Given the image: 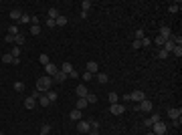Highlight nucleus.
I'll use <instances>...</instances> for the list:
<instances>
[{
    "instance_id": "7ed1b4c3",
    "label": "nucleus",
    "mask_w": 182,
    "mask_h": 135,
    "mask_svg": "<svg viewBox=\"0 0 182 135\" xmlns=\"http://www.w3.org/2000/svg\"><path fill=\"white\" fill-rule=\"evenodd\" d=\"M146 99V95H144V91H134V93H127V101H136V103H140V101H144Z\"/></svg>"
},
{
    "instance_id": "c85d7f7f",
    "label": "nucleus",
    "mask_w": 182,
    "mask_h": 135,
    "mask_svg": "<svg viewBox=\"0 0 182 135\" xmlns=\"http://www.w3.org/2000/svg\"><path fill=\"white\" fill-rule=\"evenodd\" d=\"M8 34H12V36L20 34V32H18V26H16V24H10V26H8Z\"/></svg>"
},
{
    "instance_id": "9d476101",
    "label": "nucleus",
    "mask_w": 182,
    "mask_h": 135,
    "mask_svg": "<svg viewBox=\"0 0 182 135\" xmlns=\"http://www.w3.org/2000/svg\"><path fill=\"white\" fill-rule=\"evenodd\" d=\"M36 105H39V103H36V99H34V97H31V95L24 99V109H34Z\"/></svg>"
},
{
    "instance_id": "aec40b11",
    "label": "nucleus",
    "mask_w": 182,
    "mask_h": 135,
    "mask_svg": "<svg viewBox=\"0 0 182 135\" xmlns=\"http://www.w3.org/2000/svg\"><path fill=\"white\" fill-rule=\"evenodd\" d=\"M20 16H23V12L18 10V8L10 10V18H12V20H20Z\"/></svg>"
},
{
    "instance_id": "c03bdc74",
    "label": "nucleus",
    "mask_w": 182,
    "mask_h": 135,
    "mask_svg": "<svg viewBox=\"0 0 182 135\" xmlns=\"http://www.w3.org/2000/svg\"><path fill=\"white\" fill-rule=\"evenodd\" d=\"M152 45V40H150V38H146V36H144V38H142V46H150Z\"/></svg>"
},
{
    "instance_id": "5fc2aeb1",
    "label": "nucleus",
    "mask_w": 182,
    "mask_h": 135,
    "mask_svg": "<svg viewBox=\"0 0 182 135\" xmlns=\"http://www.w3.org/2000/svg\"><path fill=\"white\" fill-rule=\"evenodd\" d=\"M39 135H49V133H39Z\"/></svg>"
},
{
    "instance_id": "c9c22d12",
    "label": "nucleus",
    "mask_w": 182,
    "mask_h": 135,
    "mask_svg": "<svg viewBox=\"0 0 182 135\" xmlns=\"http://www.w3.org/2000/svg\"><path fill=\"white\" fill-rule=\"evenodd\" d=\"M39 61H41L43 65H49V63H51V61H49V55H41V56H39Z\"/></svg>"
},
{
    "instance_id": "5701e85b",
    "label": "nucleus",
    "mask_w": 182,
    "mask_h": 135,
    "mask_svg": "<svg viewBox=\"0 0 182 135\" xmlns=\"http://www.w3.org/2000/svg\"><path fill=\"white\" fill-rule=\"evenodd\" d=\"M109 81V77L105 75V73H97V83H101V85H105Z\"/></svg>"
},
{
    "instance_id": "c756f323",
    "label": "nucleus",
    "mask_w": 182,
    "mask_h": 135,
    "mask_svg": "<svg viewBox=\"0 0 182 135\" xmlns=\"http://www.w3.org/2000/svg\"><path fill=\"white\" fill-rule=\"evenodd\" d=\"M156 56H158V58H166V56H170V53H166L164 48H158V53H156Z\"/></svg>"
},
{
    "instance_id": "a18cd8bd",
    "label": "nucleus",
    "mask_w": 182,
    "mask_h": 135,
    "mask_svg": "<svg viewBox=\"0 0 182 135\" xmlns=\"http://www.w3.org/2000/svg\"><path fill=\"white\" fill-rule=\"evenodd\" d=\"M93 79V75H91V73H87V71H85V73H83V81H91Z\"/></svg>"
},
{
    "instance_id": "a19ab883",
    "label": "nucleus",
    "mask_w": 182,
    "mask_h": 135,
    "mask_svg": "<svg viewBox=\"0 0 182 135\" xmlns=\"http://www.w3.org/2000/svg\"><path fill=\"white\" fill-rule=\"evenodd\" d=\"M168 10H170V12H178V10H180V2H178V4H172Z\"/></svg>"
},
{
    "instance_id": "f03ea898",
    "label": "nucleus",
    "mask_w": 182,
    "mask_h": 135,
    "mask_svg": "<svg viewBox=\"0 0 182 135\" xmlns=\"http://www.w3.org/2000/svg\"><path fill=\"white\" fill-rule=\"evenodd\" d=\"M166 129H168V127H166V123H164L162 119L152 125V131H154V135H164V133H166Z\"/></svg>"
},
{
    "instance_id": "2eb2a0df",
    "label": "nucleus",
    "mask_w": 182,
    "mask_h": 135,
    "mask_svg": "<svg viewBox=\"0 0 182 135\" xmlns=\"http://www.w3.org/2000/svg\"><path fill=\"white\" fill-rule=\"evenodd\" d=\"M156 121H160V115H158V113H154L152 117H148V119L144 121V125H146V127H152V125L156 123Z\"/></svg>"
},
{
    "instance_id": "412c9836",
    "label": "nucleus",
    "mask_w": 182,
    "mask_h": 135,
    "mask_svg": "<svg viewBox=\"0 0 182 135\" xmlns=\"http://www.w3.org/2000/svg\"><path fill=\"white\" fill-rule=\"evenodd\" d=\"M12 58H14V56H12L10 53H6V55H2V58H0V61H2L4 65H12Z\"/></svg>"
},
{
    "instance_id": "49530a36",
    "label": "nucleus",
    "mask_w": 182,
    "mask_h": 135,
    "mask_svg": "<svg viewBox=\"0 0 182 135\" xmlns=\"http://www.w3.org/2000/svg\"><path fill=\"white\" fill-rule=\"evenodd\" d=\"M41 133H51V125H43V129H41Z\"/></svg>"
},
{
    "instance_id": "9b49d317",
    "label": "nucleus",
    "mask_w": 182,
    "mask_h": 135,
    "mask_svg": "<svg viewBox=\"0 0 182 135\" xmlns=\"http://www.w3.org/2000/svg\"><path fill=\"white\" fill-rule=\"evenodd\" d=\"M158 36H162V38H170L172 36V28L170 26H160V34Z\"/></svg>"
},
{
    "instance_id": "0eeeda50",
    "label": "nucleus",
    "mask_w": 182,
    "mask_h": 135,
    "mask_svg": "<svg viewBox=\"0 0 182 135\" xmlns=\"http://www.w3.org/2000/svg\"><path fill=\"white\" fill-rule=\"evenodd\" d=\"M89 121H77V131H79V133H83V135H87L89 133Z\"/></svg>"
},
{
    "instance_id": "dca6fc26",
    "label": "nucleus",
    "mask_w": 182,
    "mask_h": 135,
    "mask_svg": "<svg viewBox=\"0 0 182 135\" xmlns=\"http://www.w3.org/2000/svg\"><path fill=\"white\" fill-rule=\"evenodd\" d=\"M69 119H73V121H81L83 117H81V111L79 109H73V111L69 113Z\"/></svg>"
},
{
    "instance_id": "58836bf2",
    "label": "nucleus",
    "mask_w": 182,
    "mask_h": 135,
    "mask_svg": "<svg viewBox=\"0 0 182 135\" xmlns=\"http://www.w3.org/2000/svg\"><path fill=\"white\" fill-rule=\"evenodd\" d=\"M47 26H49V28H55V26H57V22H55L53 18H47Z\"/></svg>"
},
{
    "instance_id": "393cba45",
    "label": "nucleus",
    "mask_w": 182,
    "mask_h": 135,
    "mask_svg": "<svg viewBox=\"0 0 182 135\" xmlns=\"http://www.w3.org/2000/svg\"><path fill=\"white\" fill-rule=\"evenodd\" d=\"M55 22H57V26H65V24H67L69 20H67V16H63V14H59V18H57V20H55Z\"/></svg>"
},
{
    "instance_id": "4468645a",
    "label": "nucleus",
    "mask_w": 182,
    "mask_h": 135,
    "mask_svg": "<svg viewBox=\"0 0 182 135\" xmlns=\"http://www.w3.org/2000/svg\"><path fill=\"white\" fill-rule=\"evenodd\" d=\"M75 93H77V97H81V99H85V97L89 95V91H87V87H83V85H79V87L75 89Z\"/></svg>"
},
{
    "instance_id": "6e6552de",
    "label": "nucleus",
    "mask_w": 182,
    "mask_h": 135,
    "mask_svg": "<svg viewBox=\"0 0 182 135\" xmlns=\"http://www.w3.org/2000/svg\"><path fill=\"white\" fill-rule=\"evenodd\" d=\"M168 117H170L172 121H174V119H180L182 117V109L180 107H178V109H176V107H170V109H168Z\"/></svg>"
},
{
    "instance_id": "3c124183",
    "label": "nucleus",
    "mask_w": 182,
    "mask_h": 135,
    "mask_svg": "<svg viewBox=\"0 0 182 135\" xmlns=\"http://www.w3.org/2000/svg\"><path fill=\"white\" fill-rule=\"evenodd\" d=\"M69 77H73V79H77V77H79V73H77V71H71V73H69Z\"/></svg>"
},
{
    "instance_id": "ea45409f",
    "label": "nucleus",
    "mask_w": 182,
    "mask_h": 135,
    "mask_svg": "<svg viewBox=\"0 0 182 135\" xmlns=\"http://www.w3.org/2000/svg\"><path fill=\"white\" fill-rule=\"evenodd\" d=\"M10 55L12 56H18V55H20V46H14V48L10 51Z\"/></svg>"
},
{
    "instance_id": "de8ad7c7",
    "label": "nucleus",
    "mask_w": 182,
    "mask_h": 135,
    "mask_svg": "<svg viewBox=\"0 0 182 135\" xmlns=\"http://www.w3.org/2000/svg\"><path fill=\"white\" fill-rule=\"evenodd\" d=\"M4 40H6V43H14V36H12V34H6Z\"/></svg>"
},
{
    "instance_id": "ddd939ff",
    "label": "nucleus",
    "mask_w": 182,
    "mask_h": 135,
    "mask_svg": "<svg viewBox=\"0 0 182 135\" xmlns=\"http://www.w3.org/2000/svg\"><path fill=\"white\" fill-rule=\"evenodd\" d=\"M45 97L49 99V103H55V101H57V97H59V93H57V91H53V89H49L45 93Z\"/></svg>"
},
{
    "instance_id": "f8f14e48",
    "label": "nucleus",
    "mask_w": 182,
    "mask_h": 135,
    "mask_svg": "<svg viewBox=\"0 0 182 135\" xmlns=\"http://www.w3.org/2000/svg\"><path fill=\"white\" fill-rule=\"evenodd\" d=\"M65 79H67V75H65L63 71H59L57 75L53 77V83H55V85H61V83H65Z\"/></svg>"
},
{
    "instance_id": "b1692460",
    "label": "nucleus",
    "mask_w": 182,
    "mask_h": 135,
    "mask_svg": "<svg viewBox=\"0 0 182 135\" xmlns=\"http://www.w3.org/2000/svg\"><path fill=\"white\" fill-rule=\"evenodd\" d=\"M24 40H26V38H24L23 34H16V36H14V45H16V46H23Z\"/></svg>"
},
{
    "instance_id": "1a4fd4ad",
    "label": "nucleus",
    "mask_w": 182,
    "mask_h": 135,
    "mask_svg": "<svg viewBox=\"0 0 182 135\" xmlns=\"http://www.w3.org/2000/svg\"><path fill=\"white\" fill-rule=\"evenodd\" d=\"M87 73H91V75H97V73H99L97 61H89V63H87Z\"/></svg>"
},
{
    "instance_id": "473e14b6",
    "label": "nucleus",
    "mask_w": 182,
    "mask_h": 135,
    "mask_svg": "<svg viewBox=\"0 0 182 135\" xmlns=\"http://www.w3.org/2000/svg\"><path fill=\"white\" fill-rule=\"evenodd\" d=\"M31 32H33L34 36H36V34H41V26H39V24H33V26H31Z\"/></svg>"
},
{
    "instance_id": "39448f33",
    "label": "nucleus",
    "mask_w": 182,
    "mask_h": 135,
    "mask_svg": "<svg viewBox=\"0 0 182 135\" xmlns=\"http://www.w3.org/2000/svg\"><path fill=\"white\" fill-rule=\"evenodd\" d=\"M45 71H47V77H51V79H53V77L59 73V69H57V65H55V63H49V65H45Z\"/></svg>"
},
{
    "instance_id": "a878e982",
    "label": "nucleus",
    "mask_w": 182,
    "mask_h": 135,
    "mask_svg": "<svg viewBox=\"0 0 182 135\" xmlns=\"http://www.w3.org/2000/svg\"><path fill=\"white\" fill-rule=\"evenodd\" d=\"M166 40H168V38H162V36H156V38H154V45L158 46V48H162V46H164V43H166Z\"/></svg>"
},
{
    "instance_id": "79ce46f5",
    "label": "nucleus",
    "mask_w": 182,
    "mask_h": 135,
    "mask_svg": "<svg viewBox=\"0 0 182 135\" xmlns=\"http://www.w3.org/2000/svg\"><path fill=\"white\" fill-rule=\"evenodd\" d=\"M85 99H87V103H95V101H97V97H95V95H91V93L85 97Z\"/></svg>"
},
{
    "instance_id": "6e6d98bb",
    "label": "nucleus",
    "mask_w": 182,
    "mask_h": 135,
    "mask_svg": "<svg viewBox=\"0 0 182 135\" xmlns=\"http://www.w3.org/2000/svg\"><path fill=\"white\" fill-rule=\"evenodd\" d=\"M0 135H4V133H2V131H0Z\"/></svg>"
},
{
    "instance_id": "a211bd4d",
    "label": "nucleus",
    "mask_w": 182,
    "mask_h": 135,
    "mask_svg": "<svg viewBox=\"0 0 182 135\" xmlns=\"http://www.w3.org/2000/svg\"><path fill=\"white\" fill-rule=\"evenodd\" d=\"M87 105H89V103H87V99H81V97H79V101L75 103V109H79V111H83V109H85Z\"/></svg>"
},
{
    "instance_id": "e433bc0d",
    "label": "nucleus",
    "mask_w": 182,
    "mask_h": 135,
    "mask_svg": "<svg viewBox=\"0 0 182 135\" xmlns=\"http://www.w3.org/2000/svg\"><path fill=\"white\" fill-rule=\"evenodd\" d=\"M132 48H134V51L142 48V40H136V38H134V43H132Z\"/></svg>"
},
{
    "instance_id": "72a5a7b5",
    "label": "nucleus",
    "mask_w": 182,
    "mask_h": 135,
    "mask_svg": "<svg viewBox=\"0 0 182 135\" xmlns=\"http://www.w3.org/2000/svg\"><path fill=\"white\" fill-rule=\"evenodd\" d=\"M134 36H136V40H142V38H144L146 34H144V30H142V28H138V30H136V34H134Z\"/></svg>"
},
{
    "instance_id": "2f4dec72",
    "label": "nucleus",
    "mask_w": 182,
    "mask_h": 135,
    "mask_svg": "<svg viewBox=\"0 0 182 135\" xmlns=\"http://www.w3.org/2000/svg\"><path fill=\"white\" fill-rule=\"evenodd\" d=\"M107 99H109V103L114 105V103H117V99H119V97H117V93H109V95H107Z\"/></svg>"
},
{
    "instance_id": "f704fd0d",
    "label": "nucleus",
    "mask_w": 182,
    "mask_h": 135,
    "mask_svg": "<svg viewBox=\"0 0 182 135\" xmlns=\"http://www.w3.org/2000/svg\"><path fill=\"white\" fill-rule=\"evenodd\" d=\"M170 55H176V56H182V46H174V51H172Z\"/></svg>"
},
{
    "instance_id": "f257e3e1",
    "label": "nucleus",
    "mask_w": 182,
    "mask_h": 135,
    "mask_svg": "<svg viewBox=\"0 0 182 135\" xmlns=\"http://www.w3.org/2000/svg\"><path fill=\"white\" fill-rule=\"evenodd\" d=\"M53 85H55V83H53V79L45 75V77H41V79L36 81V91H41V93H47V91L51 89Z\"/></svg>"
},
{
    "instance_id": "8fccbe9b",
    "label": "nucleus",
    "mask_w": 182,
    "mask_h": 135,
    "mask_svg": "<svg viewBox=\"0 0 182 135\" xmlns=\"http://www.w3.org/2000/svg\"><path fill=\"white\" fill-rule=\"evenodd\" d=\"M31 97H34V99H39V97H41V91H36V89H34V91H33V95H31Z\"/></svg>"
},
{
    "instance_id": "603ef678",
    "label": "nucleus",
    "mask_w": 182,
    "mask_h": 135,
    "mask_svg": "<svg viewBox=\"0 0 182 135\" xmlns=\"http://www.w3.org/2000/svg\"><path fill=\"white\" fill-rule=\"evenodd\" d=\"M87 135H97V129H89V133Z\"/></svg>"
},
{
    "instance_id": "6ab92c4d",
    "label": "nucleus",
    "mask_w": 182,
    "mask_h": 135,
    "mask_svg": "<svg viewBox=\"0 0 182 135\" xmlns=\"http://www.w3.org/2000/svg\"><path fill=\"white\" fill-rule=\"evenodd\" d=\"M47 18L57 20V18H59V10H57V8H49V12H47Z\"/></svg>"
},
{
    "instance_id": "37998d69",
    "label": "nucleus",
    "mask_w": 182,
    "mask_h": 135,
    "mask_svg": "<svg viewBox=\"0 0 182 135\" xmlns=\"http://www.w3.org/2000/svg\"><path fill=\"white\" fill-rule=\"evenodd\" d=\"M18 22H31V16H28V14H23V16H20V20H18Z\"/></svg>"
},
{
    "instance_id": "bb28decb",
    "label": "nucleus",
    "mask_w": 182,
    "mask_h": 135,
    "mask_svg": "<svg viewBox=\"0 0 182 135\" xmlns=\"http://www.w3.org/2000/svg\"><path fill=\"white\" fill-rule=\"evenodd\" d=\"M39 105H43V107H49V105H51L49 99L45 97V93H41V97H39Z\"/></svg>"
},
{
    "instance_id": "7c9ffc66",
    "label": "nucleus",
    "mask_w": 182,
    "mask_h": 135,
    "mask_svg": "<svg viewBox=\"0 0 182 135\" xmlns=\"http://www.w3.org/2000/svg\"><path fill=\"white\" fill-rule=\"evenodd\" d=\"M89 8H91V2H89V0H83V2H81V10L87 12Z\"/></svg>"
},
{
    "instance_id": "4be33fe9",
    "label": "nucleus",
    "mask_w": 182,
    "mask_h": 135,
    "mask_svg": "<svg viewBox=\"0 0 182 135\" xmlns=\"http://www.w3.org/2000/svg\"><path fill=\"white\" fill-rule=\"evenodd\" d=\"M61 71H63L65 75H69V73H71V71H75V69H73V65H71V63H67V61H65V63H63V69H61Z\"/></svg>"
},
{
    "instance_id": "864d4df0",
    "label": "nucleus",
    "mask_w": 182,
    "mask_h": 135,
    "mask_svg": "<svg viewBox=\"0 0 182 135\" xmlns=\"http://www.w3.org/2000/svg\"><path fill=\"white\" fill-rule=\"evenodd\" d=\"M146 135H154V131H148V133H146Z\"/></svg>"
},
{
    "instance_id": "20e7f679",
    "label": "nucleus",
    "mask_w": 182,
    "mask_h": 135,
    "mask_svg": "<svg viewBox=\"0 0 182 135\" xmlns=\"http://www.w3.org/2000/svg\"><path fill=\"white\" fill-rule=\"evenodd\" d=\"M152 109H154V103L148 101V99H144V101L138 103V111H146V113H150Z\"/></svg>"
},
{
    "instance_id": "4c0bfd02",
    "label": "nucleus",
    "mask_w": 182,
    "mask_h": 135,
    "mask_svg": "<svg viewBox=\"0 0 182 135\" xmlns=\"http://www.w3.org/2000/svg\"><path fill=\"white\" fill-rule=\"evenodd\" d=\"M89 127H91V129H99V121L91 119V121H89Z\"/></svg>"
},
{
    "instance_id": "423d86ee",
    "label": "nucleus",
    "mask_w": 182,
    "mask_h": 135,
    "mask_svg": "<svg viewBox=\"0 0 182 135\" xmlns=\"http://www.w3.org/2000/svg\"><path fill=\"white\" fill-rule=\"evenodd\" d=\"M109 111L114 113V115H124L125 107L122 105V103H114V105H109Z\"/></svg>"
},
{
    "instance_id": "cd10ccee",
    "label": "nucleus",
    "mask_w": 182,
    "mask_h": 135,
    "mask_svg": "<svg viewBox=\"0 0 182 135\" xmlns=\"http://www.w3.org/2000/svg\"><path fill=\"white\" fill-rule=\"evenodd\" d=\"M14 91H16V93H23L24 91V83L23 81H16V83H14Z\"/></svg>"
},
{
    "instance_id": "09e8293b",
    "label": "nucleus",
    "mask_w": 182,
    "mask_h": 135,
    "mask_svg": "<svg viewBox=\"0 0 182 135\" xmlns=\"http://www.w3.org/2000/svg\"><path fill=\"white\" fill-rule=\"evenodd\" d=\"M12 65H16V67H18V65H20V56H14V58H12Z\"/></svg>"
},
{
    "instance_id": "f3484780",
    "label": "nucleus",
    "mask_w": 182,
    "mask_h": 135,
    "mask_svg": "<svg viewBox=\"0 0 182 135\" xmlns=\"http://www.w3.org/2000/svg\"><path fill=\"white\" fill-rule=\"evenodd\" d=\"M174 40H172V38H168V40H166V43H164V46H162V48H164V51H166V53H172V51H174Z\"/></svg>"
}]
</instances>
